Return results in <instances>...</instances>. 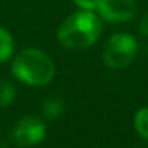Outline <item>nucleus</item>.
<instances>
[{
  "instance_id": "2",
  "label": "nucleus",
  "mask_w": 148,
  "mask_h": 148,
  "mask_svg": "<svg viewBox=\"0 0 148 148\" xmlns=\"http://www.w3.org/2000/svg\"><path fill=\"white\" fill-rule=\"evenodd\" d=\"M12 74L28 86H47L55 76L52 58L39 48H25L12 60Z\"/></svg>"
},
{
  "instance_id": "5",
  "label": "nucleus",
  "mask_w": 148,
  "mask_h": 148,
  "mask_svg": "<svg viewBox=\"0 0 148 148\" xmlns=\"http://www.w3.org/2000/svg\"><path fill=\"white\" fill-rule=\"evenodd\" d=\"M96 10L102 21L122 23L129 22L136 16L138 6L135 0H99Z\"/></svg>"
},
{
  "instance_id": "8",
  "label": "nucleus",
  "mask_w": 148,
  "mask_h": 148,
  "mask_svg": "<svg viewBox=\"0 0 148 148\" xmlns=\"http://www.w3.org/2000/svg\"><path fill=\"white\" fill-rule=\"evenodd\" d=\"M134 128L136 134L148 141V108H141L134 116Z\"/></svg>"
},
{
  "instance_id": "6",
  "label": "nucleus",
  "mask_w": 148,
  "mask_h": 148,
  "mask_svg": "<svg viewBox=\"0 0 148 148\" xmlns=\"http://www.w3.org/2000/svg\"><path fill=\"white\" fill-rule=\"evenodd\" d=\"M64 112V100L58 96H49L48 99H45L42 102L41 106V113L44 116V119L48 121H54L57 118H60Z\"/></svg>"
},
{
  "instance_id": "10",
  "label": "nucleus",
  "mask_w": 148,
  "mask_h": 148,
  "mask_svg": "<svg viewBox=\"0 0 148 148\" xmlns=\"http://www.w3.org/2000/svg\"><path fill=\"white\" fill-rule=\"evenodd\" d=\"M97 2H99V0H73V3L76 5L79 9H83V10H93V9H96Z\"/></svg>"
},
{
  "instance_id": "11",
  "label": "nucleus",
  "mask_w": 148,
  "mask_h": 148,
  "mask_svg": "<svg viewBox=\"0 0 148 148\" xmlns=\"http://www.w3.org/2000/svg\"><path fill=\"white\" fill-rule=\"evenodd\" d=\"M138 31H139L141 36H144V38L148 39V12L141 18V21L138 23Z\"/></svg>"
},
{
  "instance_id": "1",
  "label": "nucleus",
  "mask_w": 148,
  "mask_h": 148,
  "mask_svg": "<svg viewBox=\"0 0 148 148\" xmlns=\"http://www.w3.org/2000/svg\"><path fill=\"white\" fill-rule=\"evenodd\" d=\"M102 19L93 10H77L70 13L57 29L58 42L68 49H86L100 36Z\"/></svg>"
},
{
  "instance_id": "12",
  "label": "nucleus",
  "mask_w": 148,
  "mask_h": 148,
  "mask_svg": "<svg viewBox=\"0 0 148 148\" xmlns=\"http://www.w3.org/2000/svg\"><path fill=\"white\" fill-rule=\"evenodd\" d=\"M0 148H9L6 144H3V142H0Z\"/></svg>"
},
{
  "instance_id": "9",
  "label": "nucleus",
  "mask_w": 148,
  "mask_h": 148,
  "mask_svg": "<svg viewBox=\"0 0 148 148\" xmlns=\"http://www.w3.org/2000/svg\"><path fill=\"white\" fill-rule=\"evenodd\" d=\"M15 99H16L15 86L8 80H2L0 82V108H8L13 105Z\"/></svg>"
},
{
  "instance_id": "4",
  "label": "nucleus",
  "mask_w": 148,
  "mask_h": 148,
  "mask_svg": "<svg viewBox=\"0 0 148 148\" xmlns=\"http://www.w3.org/2000/svg\"><path fill=\"white\" fill-rule=\"evenodd\" d=\"M47 134V126L42 119L36 116H23L21 118L10 131V139L23 148L34 147L39 144Z\"/></svg>"
},
{
  "instance_id": "3",
  "label": "nucleus",
  "mask_w": 148,
  "mask_h": 148,
  "mask_svg": "<svg viewBox=\"0 0 148 148\" xmlns=\"http://www.w3.org/2000/svg\"><path fill=\"white\" fill-rule=\"evenodd\" d=\"M138 48L139 47L135 36L125 32L113 34L103 48V62L110 70L126 68L135 60Z\"/></svg>"
},
{
  "instance_id": "7",
  "label": "nucleus",
  "mask_w": 148,
  "mask_h": 148,
  "mask_svg": "<svg viewBox=\"0 0 148 148\" xmlns=\"http://www.w3.org/2000/svg\"><path fill=\"white\" fill-rule=\"evenodd\" d=\"M13 48H15V41L12 34L6 28L0 26V64L10 60Z\"/></svg>"
}]
</instances>
